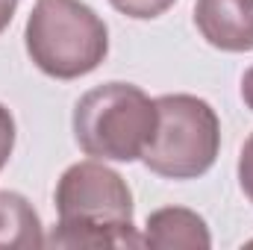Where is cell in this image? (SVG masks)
Segmentation results:
<instances>
[{
  "label": "cell",
  "mask_w": 253,
  "mask_h": 250,
  "mask_svg": "<svg viewBox=\"0 0 253 250\" xmlns=\"http://www.w3.org/2000/svg\"><path fill=\"white\" fill-rule=\"evenodd\" d=\"M59 227L44 239L53 248H141L132 227V194L103 162H77L56 186Z\"/></svg>",
  "instance_id": "6da1fadb"
},
{
  "label": "cell",
  "mask_w": 253,
  "mask_h": 250,
  "mask_svg": "<svg viewBox=\"0 0 253 250\" xmlns=\"http://www.w3.org/2000/svg\"><path fill=\"white\" fill-rule=\"evenodd\" d=\"M156 129V100L138 85L106 83L85 91L74 109V138L91 159L135 162Z\"/></svg>",
  "instance_id": "7a4b0ae2"
},
{
  "label": "cell",
  "mask_w": 253,
  "mask_h": 250,
  "mask_svg": "<svg viewBox=\"0 0 253 250\" xmlns=\"http://www.w3.org/2000/svg\"><path fill=\"white\" fill-rule=\"evenodd\" d=\"M27 53L47 77L77 80L106 59L109 30L80 0H39L27 21Z\"/></svg>",
  "instance_id": "3957f363"
},
{
  "label": "cell",
  "mask_w": 253,
  "mask_h": 250,
  "mask_svg": "<svg viewBox=\"0 0 253 250\" xmlns=\"http://www.w3.org/2000/svg\"><path fill=\"white\" fill-rule=\"evenodd\" d=\"M221 147V124L215 109L194 94H162L156 100V129L141 159L168 180L203 177Z\"/></svg>",
  "instance_id": "277c9868"
},
{
  "label": "cell",
  "mask_w": 253,
  "mask_h": 250,
  "mask_svg": "<svg viewBox=\"0 0 253 250\" xmlns=\"http://www.w3.org/2000/svg\"><path fill=\"white\" fill-rule=\"evenodd\" d=\"M194 24L218 50H253V0H197Z\"/></svg>",
  "instance_id": "5b68a950"
},
{
  "label": "cell",
  "mask_w": 253,
  "mask_h": 250,
  "mask_svg": "<svg viewBox=\"0 0 253 250\" xmlns=\"http://www.w3.org/2000/svg\"><path fill=\"white\" fill-rule=\"evenodd\" d=\"M141 245L153 250H209L212 236L206 221L197 212L168 206V209L150 212Z\"/></svg>",
  "instance_id": "8992f818"
},
{
  "label": "cell",
  "mask_w": 253,
  "mask_h": 250,
  "mask_svg": "<svg viewBox=\"0 0 253 250\" xmlns=\"http://www.w3.org/2000/svg\"><path fill=\"white\" fill-rule=\"evenodd\" d=\"M42 245L44 233L33 203L18 191H0V248L36 250Z\"/></svg>",
  "instance_id": "52a82bcc"
},
{
  "label": "cell",
  "mask_w": 253,
  "mask_h": 250,
  "mask_svg": "<svg viewBox=\"0 0 253 250\" xmlns=\"http://www.w3.org/2000/svg\"><path fill=\"white\" fill-rule=\"evenodd\" d=\"M118 12H124L126 18H135V21H150V18H159L162 12H168L177 0H109Z\"/></svg>",
  "instance_id": "ba28073f"
},
{
  "label": "cell",
  "mask_w": 253,
  "mask_h": 250,
  "mask_svg": "<svg viewBox=\"0 0 253 250\" xmlns=\"http://www.w3.org/2000/svg\"><path fill=\"white\" fill-rule=\"evenodd\" d=\"M239 183H242V191L248 194V200L253 203V132L248 135L242 156H239Z\"/></svg>",
  "instance_id": "9c48e42d"
},
{
  "label": "cell",
  "mask_w": 253,
  "mask_h": 250,
  "mask_svg": "<svg viewBox=\"0 0 253 250\" xmlns=\"http://www.w3.org/2000/svg\"><path fill=\"white\" fill-rule=\"evenodd\" d=\"M12 147H15V121H12V112L0 103V168L9 162Z\"/></svg>",
  "instance_id": "30bf717a"
},
{
  "label": "cell",
  "mask_w": 253,
  "mask_h": 250,
  "mask_svg": "<svg viewBox=\"0 0 253 250\" xmlns=\"http://www.w3.org/2000/svg\"><path fill=\"white\" fill-rule=\"evenodd\" d=\"M15 6H18V0H0V33L9 27V21L15 15Z\"/></svg>",
  "instance_id": "8fae6325"
},
{
  "label": "cell",
  "mask_w": 253,
  "mask_h": 250,
  "mask_svg": "<svg viewBox=\"0 0 253 250\" xmlns=\"http://www.w3.org/2000/svg\"><path fill=\"white\" fill-rule=\"evenodd\" d=\"M242 97H245L248 109H253V68H248L242 77Z\"/></svg>",
  "instance_id": "7c38bea8"
}]
</instances>
